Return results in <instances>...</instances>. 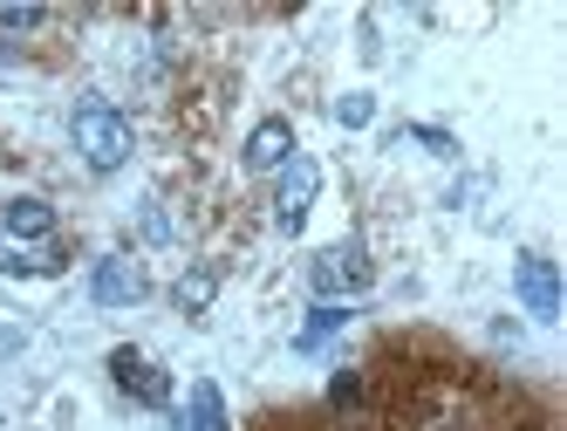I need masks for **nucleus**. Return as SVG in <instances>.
Wrapping results in <instances>:
<instances>
[{
    "mask_svg": "<svg viewBox=\"0 0 567 431\" xmlns=\"http://www.w3.org/2000/svg\"><path fill=\"white\" fill-rule=\"evenodd\" d=\"M370 116H377V96H370V90H349V96H336V124H342V131H362Z\"/></svg>",
    "mask_w": 567,
    "mask_h": 431,
    "instance_id": "obj_13",
    "label": "nucleus"
},
{
    "mask_svg": "<svg viewBox=\"0 0 567 431\" xmlns=\"http://www.w3.org/2000/svg\"><path fill=\"white\" fill-rule=\"evenodd\" d=\"M0 240H8V260L14 254H42L55 240V206L49 199H8L0 206Z\"/></svg>",
    "mask_w": 567,
    "mask_h": 431,
    "instance_id": "obj_3",
    "label": "nucleus"
},
{
    "mask_svg": "<svg viewBox=\"0 0 567 431\" xmlns=\"http://www.w3.org/2000/svg\"><path fill=\"white\" fill-rule=\"evenodd\" d=\"M110 377L124 383L137 404H172V377H157V370L137 357V349H110Z\"/></svg>",
    "mask_w": 567,
    "mask_h": 431,
    "instance_id": "obj_7",
    "label": "nucleus"
},
{
    "mask_svg": "<svg viewBox=\"0 0 567 431\" xmlns=\"http://www.w3.org/2000/svg\"><path fill=\"white\" fill-rule=\"evenodd\" d=\"M370 260H362V247L355 240H342V247H321L315 260H308V288H315V301H349V295H370Z\"/></svg>",
    "mask_w": 567,
    "mask_h": 431,
    "instance_id": "obj_2",
    "label": "nucleus"
},
{
    "mask_svg": "<svg viewBox=\"0 0 567 431\" xmlns=\"http://www.w3.org/2000/svg\"><path fill=\"white\" fill-rule=\"evenodd\" d=\"M69 137H75V151H83V165H90V172L131 165V116L116 110V103H103V96H83V103H75Z\"/></svg>",
    "mask_w": 567,
    "mask_h": 431,
    "instance_id": "obj_1",
    "label": "nucleus"
},
{
    "mask_svg": "<svg viewBox=\"0 0 567 431\" xmlns=\"http://www.w3.org/2000/svg\"><path fill=\"white\" fill-rule=\"evenodd\" d=\"M49 21V8H34V0H0V34H34Z\"/></svg>",
    "mask_w": 567,
    "mask_h": 431,
    "instance_id": "obj_12",
    "label": "nucleus"
},
{
    "mask_svg": "<svg viewBox=\"0 0 567 431\" xmlns=\"http://www.w3.org/2000/svg\"><path fill=\"white\" fill-rule=\"evenodd\" d=\"M336 329H349V301H315L308 308V329L295 336V349H321Z\"/></svg>",
    "mask_w": 567,
    "mask_h": 431,
    "instance_id": "obj_9",
    "label": "nucleus"
},
{
    "mask_svg": "<svg viewBox=\"0 0 567 431\" xmlns=\"http://www.w3.org/2000/svg\"><path fill=\"white\" fill-rule=\"evenodd\" d=\"M192 431H226V398H219V383H206V377L192 383Z\"/></svg>",
    "mask_w": 567,
    "mask_h": 431,
    "instance_id": "obj_11",
    "label": "nucleus"
},
{
    "mask_svg": "<svg viewBox=\"0 0 567 431\" xmlns=\"http://www.w3.org/2000/svg\"><path fill=\"white\" fill-rule=\"evenodd\" d=\"M315 192H321V165L295 151V158H288V172H280V199H274V226L288 233V240H295V233L308 226V206H315Z\"/></svg>",
    "mask_w": 567,
    "mask_h": 431,
    "instance_id": "obj_4",
    "label": "nucleus"
},
{
    "mask_svg": "<svg viewBox=\"0 0 567 431\" xmlns=\"http://www.w3.org/2000/svg\"><path fill=\"white\" fill-rule=\"evenodd\" d=\"M513 288H519V301H526V316H540V322H554V316H560V274H554V260H547V254H519Z\"/></svg>",
    "mask_w": 567,
    "mask_h": 431,
    "instance_id": "obj_6",
    "label": "nucleus"
},
{
    "mask_svg": "<svg viewBox=\"0 0 567 431\" xmlns=\"http://www.w3.org/2000/svg\"><path fill=\"white\" fill-rule=\"evenodd\" d=\"M288 158H295V124L288 116H260L247 151H239V165H247L254 178H267V172H288Z\"/></svg>",
    "mask_w": 567,
    "mask_h": 431,
    "instance_id": "obj_5",
    "label": "nucleus"
},
{
    "mask_svg": "<svg viewBox=\"0 0 567 431\" xmlns=\"http://www.w3.org/2000/svg\"><path fill=\"white\" fill-rule=\"evenodd\" d=\"M178 308H185V316H206V308H213V295H219V274L213 267H192V274H178Z\"/></svg>",
    "mask_w": 567,
    "mask_h": 431,
    "instance_id": "obj_10",
    "label": "nucleus"
},
{
    "mask_svg": "<svg viewBox=\"0 0 567 431\" xmlns=\"http://www.w3.org/2000/svg\"><path fill=\"white\" fill-rule=\"evenodd\" d=\"M444 431H452V424H444Z\"/></svg>",
    "mask_w": 567,
    "mask_h": 431,
    "instance_id": "obj_15",
    "label": "nucleus"
},
{
    "mask_svg": "<svg viewBox=\"0 0 567 431\" xmlns=\"http://www.w3.org/2000/svg\"><path fill=\"white\" fill-rule=\"evenodd\" d=\"M355 390H362V383H355V370H342V377L329 383V398H336V404H355Z\"/></svg>",
    "mask_w": 567,
    "mask_h": 431,
    "instance_id": "obj_14",
    "label": "nucleus"
},
{
    "mask_svg": "<svg viewBox=\"0 0 567 431\" xmlns=\"http://www.w3.org/2000/svg\"><path fill=\"white\" fill-rule=\"evenodd\" d=\"M90 295H96L103 308H124V301H137V295H144V274H137V260H124V254L96 260V274H90Z\"/></svg>",
    "mask_w": 567,
    "mask_h": 431,
    "instance_id": "obj_8",
    "label": "nucleus"
}]
</instances>
